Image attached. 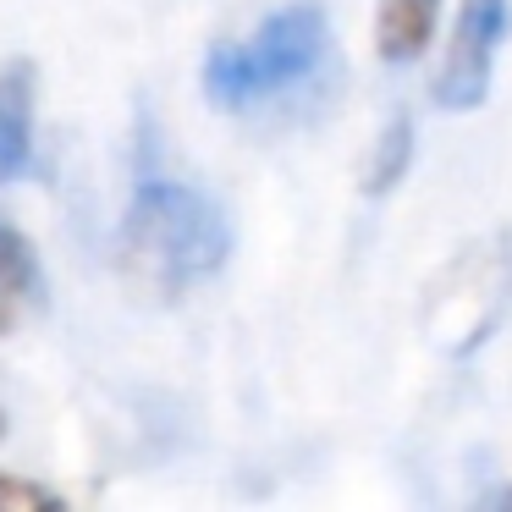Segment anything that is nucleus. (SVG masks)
I'll list each match as a JSON object with an SVG mask.
<instances>
[{
    "instance_id": "obj_1",
    "label": "nucleus",
    "mask_w": 512,
    "mask_h": 512,
    "mask_svg": "<svg viewBox=\"0 0 512 512\" xmlns=\"http://www.w3.org/2000/svg\"><path fill=\"white\" fill-rule=\"evenodd\" d=\"M122 259L144 287L188 292L232 259V221L204 188L182 177H138L122 215Z\"/></svg>"
},
{
    "instance_id": "obj_2",
    "label": "nucleus",
    "mask_w": 512,
    "mask_h": 512,
    "mask_svg": "<svg viewBox=\"0 0 512 512\" xmlns=\"http://www.w3.org/2000/svg\"><path fill=\"white\" fill-rule=\"evenodd\" d=\"M325 61V17L320 6L298 0L270 12L254 34L221 39L204 56V100L221 111H254L270 105L276 94L298 89L303 78H314V67Z\"/></svg>"
},
{
    "instance_id": "obj_3",
    "label": "nucleus",
    "mask_w": 512,
    "mask_h": 512,
    "mask_svg": "<svg viewBox=\"0 0 512 512\" xmlns=\"http://www.w3.org/2000/svg\"><path fill=\"white\" fill-rule=\"evenodd\" d=\"M512 28V0H457V23L446 34L441 67H435V105L441 111H479L496 83V56Z\"/></svg>"
},
{
    "instance_id": "obj_4",
    "label": "nucleus",
    "mask_w": 512,
    "mask_h": 512,
    "mask_svg": "<svg viewBox=\"0 0 512 512\" xmlns=\"http://www.w3.org/2000/svg\"><path fill=\"white\" fill-rule=\"evenodd\" d=\"M34 67L28 61H0V182H17L34 171L39 116H34Z\"/></svg>"
},
{
    "instance_id": "obj_5",
    "label": "nucleus",
    "mask_w": 512,
    "mask_h": 512,
    "mask_svg": "<svg viewBox=\"0 0 512 512\" xmlns=\"http://www.w3.org/2000/svg\"><path fill=\"white\" fill-rule=\"evenodd\" d=\"M39 303H45V270H39V254L17 226L0 215V336H12Z\"/></svg>"
},
{
    "instance_id": "obj_6",
    "label": "nucleus",
    "mask_w": 512,
    "mask_h": 512,
    "mask_svg": "<svg viewBox=\"0 0 512 512\" xmlns=\"http://www.w3.org/2000/svg\"><path fill=\"white\" fill-rule=\"evenodd\" d=\"M441 28V0H380L375 12V50L391 67H408L430 50Z\"/></svg>"
},
{
    "instance_id": "obj_7",
    "label": "nucleus",
    "mask_w": 512,
    "mask_h": 512,
    "mask_svg": "<svg viewBox=\"0 0 512 512\" xmlns=\"http://www.w3.org/2000/svg\"><path fill=\"white\" fill-rule=\"evenodd\" d=\"M408 166H413V122H408V116H391L386 133L375 138V155H369L364 193H369V199H386V193H397V182L408 177Z\"/></svg>"
},
{
    "instance_id": "obj_8",
    "label": "nucleus",
    "mask_w": 512,
    "mask_h": 512,
    "mask_svg": "<svg viewBox=\"0 0 512 512\" xmlns=\"http://www.w3.org/2000/svg\"><path fill=\"white\" fill-rule=\"evenodd\" d=\"M56 490L34 485V479H17V474H0V512H45L56 507Z\"/></svg>"
},
{
    "instance_id": "obj_9",
    "label": "nucleus",
    "mask_w": 512,
    "mask_h": 512,
    "mask_svg": "<svg viewBox=\"0 0 512 512\" xmlns=\"http://www.w3.org/2000/svg\"><path fill=\"white\" fill-rule=\"evenodd\" d=\"M0 435H6V413H0Z\"/></svg>"
}]
</instances>
